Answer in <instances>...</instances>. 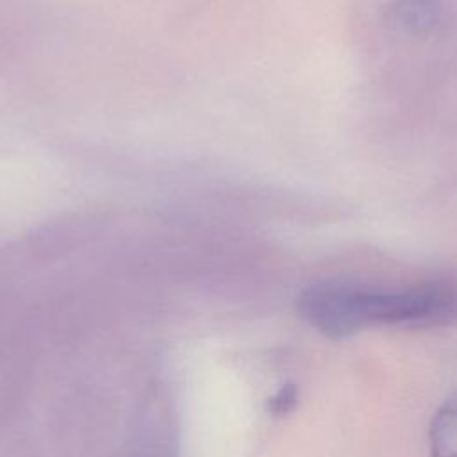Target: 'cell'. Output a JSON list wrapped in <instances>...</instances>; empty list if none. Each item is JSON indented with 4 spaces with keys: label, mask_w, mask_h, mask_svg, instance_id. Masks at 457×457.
<instances>
[{
    "label": "cell",
    "mask_w": 457,
    "mask_h": 457,
    "mask_svg": "<svg viewBox=\"0 0 457 457\" xmlns=\"http://www.w3.org/2000/svg\"><path fill=\"white\" fill-rule=\"evenodd\" d=\"M441 0H395L391 23L409 36H428L439 23Z\"/></svg>",
    "instance_id": "2"
},
{
    "label": "cell",
    "mask_w": 457,
    "mask_h": 457,
    "mask_svg": "<svg viewBox=\"0 0 457 457\" xmlns=\"http://www.w3.org/2000/svg\"><path fill=\"white\" fill-rule=\"evenodd\" d=\"M298 400V391L295 384H284L280 389L268 400V412L273 416L289 414Z\"/></svg>",
    "instance_id": "4"
},
{
    "label": "cell",
    "mask_w": 457,
    "mask_h": 457,
    "mask_svg": "<svg viewBox=\"0 0 457 457\" xmlns=\"http://www.w3.org/2000/svg\"><path fill=\"white\" fill-rule=\"evenodd\" d=\"M430 457H455V403H443L430 423Z\"/></svg>",
    "instance_id": "3"
},
{
    "label": "cell",
    "mask_w": 457,
    "mask_h": 457,
    "mask_svg": "<svg viewBox=\"0 0 457 457\" xmlns=\"http://www.w3.org/2000/svg\"><path fill=\"white\" fill-rule=\"evenodd\" d=\"M300 316L330 339L368 327H439L453 320L455 293L446 282L380 289L341 280L307 286L296 298Z\"/></svg>",
    "instance_id": "1"
}]
</instances>
